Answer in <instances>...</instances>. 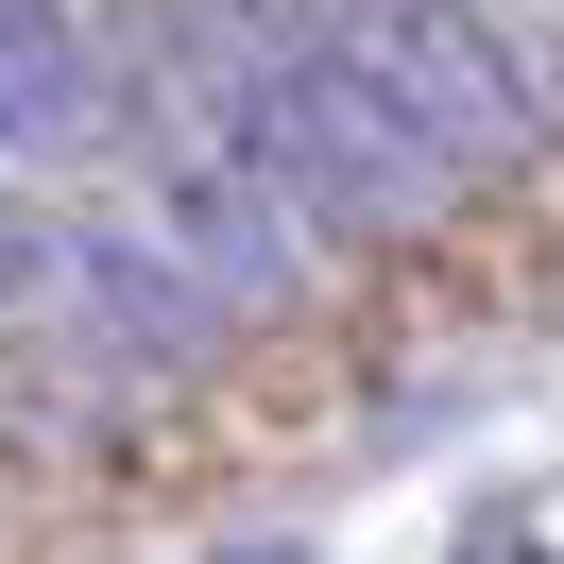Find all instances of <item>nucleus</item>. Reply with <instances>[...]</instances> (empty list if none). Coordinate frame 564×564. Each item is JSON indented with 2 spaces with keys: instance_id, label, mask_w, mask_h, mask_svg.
I'll return each instance as SVG.
<instances>
[{
  "instance_id": "obj_1",
  "label": "nucleus",
  "mask_w": 564,
  "mask_h": 564,
  "mask_svg": "<svg viewBox=\"0 0 564 564\" xmlns=\"http://www.w3.org/2000/svg\"><path fill=\"white\" fill-rule=\"evenodd\" d=\"M223 154H240L308 240H411V223L462 206V154L427 138L325 18H240V35H223Z\"/></svg>"
},
{
  "instance_id": "obj_3",
  "label": "nucleus",
  "mask_w": 564,
  "mask_h": 564,
  "mask_svg": "<svg viewBox=\"0 0 564 564\" xmlns=\"http://www.w3.org/2000/svg\"><path fill=\"white\" fill-rule=\"evenodd\" d=\"M120 138V52L69 0H0V154H104Z\"/></svg>"
},
{
  "instance_id": "obj_2",
  "label": "nucleus",
  "mask_w": 564,
  "mask_h": 564,
  "mask_svg": "<svg viewBox=\"0 0 564 564\" xmlns=\"http://www.w3.org/2000/svg\"><path fill=\"white\" fill-rule=\"evenodd\" d=\"M308 18L462 154V188H479V172H530L547 120H564V104H547V52H530L496 0H308Z\"/></svg>"
},
{
  "instance_id": "obj_4",
  "label": "nucleus",
  "mask_w": 564,
  "mask_h": 564,
  "mask_svg": "<svg viewBox=\"0 0 564 564\" xmlns=\"http://www.w3.org/2000/svg\"><path fill=\"white\" fill-rule=\"evenodd\" d=\"M35 257H52V240H35V223H18V188H0V308L35 291Z\"/></svg>"
},
{
  "instance_id": "obj_5",
  "label": "nucleus",
  "mask_w": 564,
  "mask_h": 564,
  "mask_svg": "<svg viewBox=\"0 0 564 564\" xmlns=\"http://www.w3.org/2000/svg\"><path fill=\"white\" fill-rule=\"evenodd\" d=\"M496 18H513V35H530V52H547V18H564V0H496Z\"/></svg>"
},
{
  "instance_id": "obj_6",
  "label": "nucleus",
  "mask_w": 564,
  "mask_h": 564,
  "mask_svg": "<svg viewBox=\"0 0 564 564\" xmlns=\"http://www.w3.org/2000/svg\"><path fill=\"white\" fill-rule=\"evenodd\" d=\"M206 564H308V547H206Z\"/></svg>"
}]
</instances>
